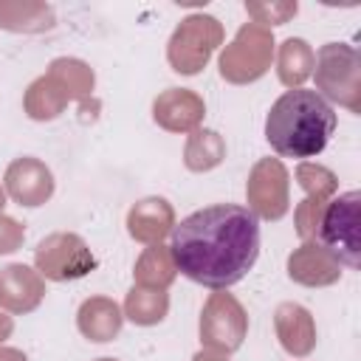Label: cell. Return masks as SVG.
<instances>
[{"instance_id": "3957f363", "label": "cell", "mask_w": 361, "mask_h": 361, "mask_svg": "<svg viewBox=\"0 0 361 361\" xmlns=\"http://www.w3.org/2000/svg\"><path fill=\"white\" fill-rule=\"evenodd\" d=\"M319 240L341 265H361V192L350 189L327 203L319 220Z\"/></svg>"}, {"instance_id": "7a4b0ae2", "label": "cell", "mask_w": 361, "mask_h": 361, "mask_svg": "<svg viewBox=\"0 0 361 361\" xmlns=\"http://www.w3.org/2000/svg\"><path fill=\"white\" fill-rule=\"evenodd\" d=\"M336 110L330 102L310 90H285L265 116V138L282 158H313L336 133Z\"/></svg>"}, {"instance_id": "6da1fadb", "label": "cell", "mask_w": 361, "mask_h": 361, "mask_svg": "<svg viewBox=\"0 0 361 361\" xmlns=\"http://www.w3.org/2000/svg\"><path fill=\"white\" fill-rule=\"evenodd\" d=\"M169 254L186 279L203 288H231L259 257V220L237 203L197 209L172 228Z\"/></svg>"}]
</instances>
